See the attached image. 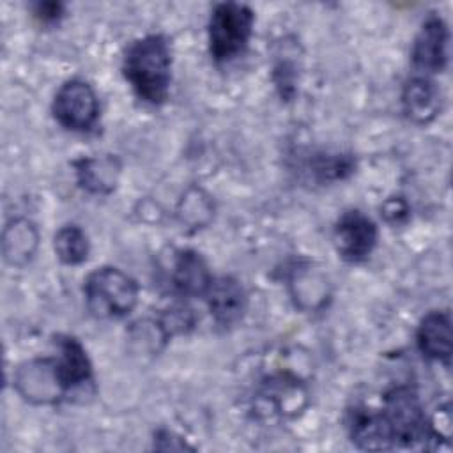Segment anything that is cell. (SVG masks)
Here are the masks:
<instances>
[{"label":"cell","mask_w":453,"mask_h":453,"mask_svg":"<svg viewBox=\"0 0 453 453\" xmlns=\"http://www.w3.org/2000/svg\"><path fill=\"white\" fill-rule=\"evenodd\" d=\"M448 41L446 23L439 16L426 18L411 50L412 65L425 74L441 73L448 64Z\"/></svg>","instance_id":"52a82bcc"},{"label":"cell","mask_w":453,"mask_h":453,"mask_svg":"<svg viewBox=\"0 0 453 453\" xmlns=\"http://www.w3.org/2000/svg\"><path fill=\"white\" fill-rule=\"evenodd\" d=\"M304 396L306 393L296 379L287 375H276L262 384V389L258 393V411H269L271 414L280 416H292L304 405Z\"/></svg>","instance_id":"9a60e30c"},{"label":"cell","mask_w":453,"mask_h":453,"mask_svg":"<svg viewBox=\"0 0 453 453\" xmlns=\"http://www.w3.org/2000/svg\"><path fill=\"white\" fill-rule=\"evenodd\" d=\"M382 414L391 428L395 446H416L428 441V418L419 395L411 386L389 389L384 396Z\"/></svg>","instance_id":"277c9868"},{"label":"cell","mask_w":453,"mask_h":453,"mask_svg":"<svg viewBox=\"0 0 453 453\" xmlns=\"http://www.w3.org/2000/svg\"><path fill=\"white\" fill-rule=\"evenodd\" d=\"M37 230L28 219H14L4 232V255L12 265H21L34 255Z\"/></svg>","instance_id":"e0dca14e"},{"label":"cell","mask_w":453,"mask_h":453,"mask_svg":"<svg viewBox=\"0 0 453 453\" xmlns=\"http://www.w3.org/2000/svg\"><path fill=\"white\" fill-rule=\"evenodd\" d=\"M349 434L352 442L361 449L382 451L395 448L391 428L380 412L370 409H354L349 414Z\"/></svg>","instance_id":"8fae6325"},{"label":"cell","mask_w":453,"mask_h":453,"mask_svg":"<svg viewBox=\"0 0 453 453\" xmlns=\"http://www.w3.org/2000/svg\"><path fill=\"white\" fill-rule=\"evenodd\" d=\"M53 366L65 395L92 382L90 359L83 345L73 336H57V357H53Z\"/></svg>","instance_id":"9c48e42d"},{"label":"cell","mask_w":453,"mask_h":453,"mask_svg":"<svg viewBox=\"0 0 453 453\" xmlns=\"http://www.w3.org/2000/svg\"><path fill=\"white\" fill-rule=\"evenodd\" d=\"M53 248L58 260L67 265H76L85 262L90 251L87 234L76 225L62 226L55 235Z\"/></svg>","instance_id":"ac0fdd59"},{"label":"cell","mask_w":453,"mask_h":453,"mask_svg":"<svg viewBox=\"0 0 453 453\" xmlns=\"http://www.w3.org/2000/svg\"><path fill=\"white\" fill-rule=\"evenodd\" d=\"M416 342L423 356L449 366L451 361V315L430 311L419 324Z\"/></svg>","instance_id":"7c38bea8"},{"label":"cell","mask_w":453,"mask_h":453,"mask_svg":"<svg viewBox=\"0 0 453 453\" xmlns=\"http://www.w3.org/2000/svg\"><path fill=\"white\" fill-rule=\"evenodd\" d=\"M205 299L214 322L223 327L239 322L248 304V297L242 285L232 276H221L212 280L205 294Z\"/></svg>","instance_id":"30bf717a"},{"label":"cell","mask_w":453,"mask_h":453,"mask_svg":"<svg viewBox=\"0 0 453 453\" xmlns=\"http://www.w3.org/2000/svg\"><path fill=\"white\" fill-rule=\"evenodd\" d=\"M34 12L42 23H57L64 16V4H60V2H39V4H35Z\"/></svg>","instance_id":"44dd1931"},{"label":"cell","mask_w":453,"mask_h":453,"mask_svg":"<svg viewBox=\"0 0 453 453\" xmlns=\"http://www.w3.org/2000/svg\"><path fill=\"white\" fill-rule=\"evenodd\" d=\"M212 280L214 278L200 253L193 250H180L175 255L172 281L175 290L180 296H186V297L205 296Z\"/></svg>","instance_id":"4fadbf2b"},{"label":"cell","mask_w":453,"mask_h":453,"mask_svg":"<svg viewBox=\"0 0 453 453\" xmlns=\"http://www.w3.org/2000/svg\"><path fill=\"white\" fill-rule=\"evenodd\" d=\"M87 308L99 319H122L138 303V283L117 267L92 271L83 285Z\"/></svg>","instance_id":"7a4b0ae2"},{"label":"cell","mask_w":453,"mask_h":453,"mask_svg":"<svg viewBox=\"0 0 453 453\" xmlns=\"http://www.w3.org/2000/svg\"><path fill=\"white\" fill-rule=\"evenodd\" d=\"M74 168L80 186L96 195L113 191L120 175V163L115 156L83 157L74 163Z\"/></svg>","instance_id":"2e32d148"},{"label":"cell","mask_w":453,"mask_h":453,"mask_svg":"<svg viewBox=\"0 0 453 453\" xmlns=\"http://www.w3.org/2000/svg\"><path fill=\"white\" fill-rule=\"evenodd\" d=\"M377 226L361 211H347L334 226V242L342 258L347 262L365 260L377 244Z\"/></svg>","instance_id":"8992f818"},{"label":"cell","mask_w":453,"mask_h":453,"mask_svg":"<svg viewBox=\"0 0 453 453\" xmlns=\"http://www.w3.org/2000/svg\"><path fill=\"white\" fill-rule=\"evenodd\" d=\"M14 384L19 395L32 403H55L65 396L55 373L53 357L35 359L19 366Z\"/></svg>","instance_id":"ba28073f"},{"label":"cell","mask_w":453,"mask_h":453,"mask_svg":"<svg viewBox=\"0 0 453 453\" xmlns=\"http://www.w3.org/2000/svg\"><path fill=\"white\" fill-rule=\"evenodd\" d=\"M382 214L386 218V221L389 223H403L409 218V205L403 198L396 196V198H388L382 205Z\"/></svg>","instance_id":"ffe728a7"},{"label":"cell","mask_w":453,"mask_h":453,"mask_svg":"<svg viewBox=\"0 0 453 453\" xmlns=\"http://www.w3.org/2000/svg\"><path fill=\"white\" fill-rule=\"evenodd\" d=\"M402 108L407 119L416 124L432 122L441 111V92L426 76L409 80L402 92Z\"/></svg>","instance_id":"5bb4252c"},{"label":"cell","mask_w":453,"mask_h":453,"mask_svg":"<svg viewBox=\"0 0 453 453\" xmlns=\"http://www.w3.org/2000/svg\"><path fill=\"white\" fill-rule=\"evenodd\" d=\"M253 23L255 14L248 5L237 2L218 4L207 27L212 58L216 62H230L239 57L250 42Z\"/></svg>","instance_id":"3957f363"},{"label":"cell","mask_w":453,"mask_h":453,"mask_svg":"<svg viewBox=\"0 0 453 453\" xmlns=\"http://www.w3.org/2000/svg\"><path fill=\"white\" fill-rule=\"evenodd\" d=\"M356 161L349 154H320L311 163L313 175L322 180H340L354 172Z\"/></svg>","instance_id":"d6986e66"},{"label":"cell","mask_w":453,"mask_h":453,"mask_svg":"<svg viewBox=\"0 0 453 453\" xmlns=\"http://www.w3.org/2000/svg\"><path fill=\"white\" fill-rule=\"evenodd\" d=\"M51 111L62 127L71 131H88L97 122L99 101L87 81L69 80L57 90Z\"/></svg>","instance_id":"5b68a950"},{"label":"cell","mask_w":453,"mask_h":453,"mask_svg":"<svg viewBox=\"0 0 453 453\" xmlns=\"http://www.w3.org/2000/svg\"><path fill=\"white\" fill-rule=\"evenodd\" d=\"M122 73L142 101L163 104L168 99L172 80V53L166 37L150 34L136 39L124 55Z\"/></svg>","instance_id":"6da1fadb"}]
</instances>
